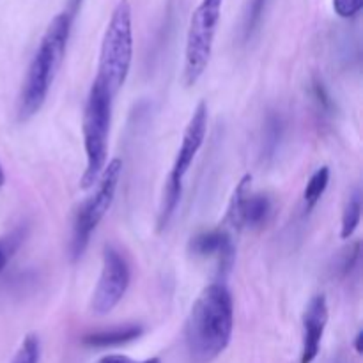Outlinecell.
<instances>
[{
    "label": "cell",
    "mask_w": 363,
    "mask_h": 363,
    "mask_svg": "<svg viewBox=\"0 0 363 363\" xmlns=\"http://www.w3.org/2000/svg\"><path fill=\"white\" fill-rule=\"evenodd\" d=\"M25 240V229L23 227H16L11 233L0 236V273L6 269V266L9 264V261L13 259V255L16 254V250L20 248V245Z\"/></svg>",
    "instance_id": "15"
},
{
    "label": "cell",
    "mask_w": 363,
    "mask_h": 363,
    "mask_svg": "<svg viewBox=\"0 0 363 363\" xmlns=\"http://www.w3.org/2000/svg\"><path fill=\"white\" fill-rule=\"evenodd\" d=\"M142 333H144V328L140 325H124L117 326V328L103 330V332L89 333L82 339V342L89 347H113L133 342Z\"/></svg>",
    "instance_id": "12"
},
{
    "label": "cell",
    "mask_w": 363,
    "mask_h": 363,
    "mask_svg": "<svg viewBox=\"0 0 363 363\" xmlns=\"http://www.w3.org/2000/svg\"><path fill=\"white\" fill-rule=\"evenodd\" d=\"M266 6H268V0H252L247 9V14H245V38H250L255 32V28L259 27Z\"/></svg>",
    "instance_id": "17"
},
{
    "label": "cell",
    "mask_w": 363,
    "mask_h": 363,
    "mask_svg": "<svg viewBox=\"0 0 363 363\" xmlns=\"http://www.w3.org/2000/svg\"><path fill=\"white\" fill-rule=\"evenodd\" d=\"M328 184H330V169L328 167H319V169L311 176V179H308L307 186H305V191H303V204L308 211L314 209L315 204L321 201V197L325 195Z\"/></svg>",
    "instance_id": "14"
},
{
    "label": "cell",
    "mask_w": 363,
    "mask_h": 363,
    "mask_svg": "<svg viewBox=\"0 0 363 363\" xmlns=\"http://www.w3.org/2000/svg\"><path fill=\"white\" fill-rule=\"evenodd\" d=\"M360 261V243H354L353 247L347 248L342 254V259H340L339 266H337V272H339L340 277H347L351 272H353L354 266Z\"/></svg>",
    "instance_id": "18"
},
{
    "label": "cell",
    "mask_w": 363,
    "mask_h": 363,
    "mask_svg": "<svg viewBox=\"0 0 363 363\" xmlns=\"http://www.w3.org/2000/svg\"><path fill=\"white\" fill-rule=\"evenodd\" d=\"M74 18L66 9L46 27L38 50L28 64L27 74L18 96V119L28 121L43 108L59 67L66 55Z\"/></svg>",
    "instance_id": "2"
},
{
    "label": "cell",
    "mask_w": 363,
    "mask_h": 363,
    "mask_svg": "<svg viewBox=\"0 0 363 363\" xmlns=\"http://www.w3.org/2000/svg\"><path fill=\"white\" fill-rule=\"evenodd\" d=\"M188 252L199 259H215L218 264L220 280L225 279L234 264V243L225 227H216L211 230H202L195 234L188 243ZM225 282V280H223Z\"/></svg>",
    "instance_id": "10"
},
{
    "label": "cell",
    "mask_w": 363,
    "mask_h": 363,
    "mask_svg": "<svg viewBox=\"0 0 363 363\" xmlns=\"http://www.w3.org/2000/svg\"><path fill=\"white\" fill-rule=\"evenodd\" d=\"M326 325H328V301L325 294H315L311 298L303 312L300 363H314L318 358Z\"/></svg>",
    "instance_id": "11"
},
{
    "label": "cell",
    "mask_w": 363,
    "mask_h": 363,
    "mask_svg": "<svg viewBox=\"0 0 363 363\" xmlns=\"http://www.w3.org/2000/svg\"><path fill=\"white\" fill-rule=\"evenodd\" d=\"M362 218V191L354 190L347 199L346 206L342 211V222H340V238L342 240H350L354 234V230L360 225Z\"/></svg>",
    "instance_id": "13"
},
{
    "label": "cell",
    "mask_w": 363,
    "mask_h": 363,
    "mask_svg": "<svg viewBox=\"0 0 363 363\" xmlns=\"http://www.w3.org/2000/svg\"><path fill=\"white\" fill-rule=\"evenodd\" d=\"M4 181H6V174H4L2 165H0V186H2V184H4Z\"/></svg>",
    "instance_id": "23"
},
{
    "label": "cell",
    "mask_w": 363,
    "mask_h": 363,
    "mask_svg": "<svg viewBox=\"0 0 363 363\" xmlns=\"http://www.w3.org/2000/svg\"><path fill=\"white\" fill-rule=\"evenodd\" d=\"M113 96L99 84L92 82L84 110V149L87 165L82 176V188L87 190L98 183L108 156L110 123H112Z\"/></svg>",
    "instance_id": "4"
},
{
    "label": "cell",
    "mask_w": 363,
    "mask_h": 363,
    "mask_svg": "<svg viewBox=\"0 0 363 363\" xmlns=\"http://www.w3.org/2000/svg\"><path fill=\"white\" fill-rule=\"evenodd\" d=\"M233 330V294L223 280H216L199 294L184 323V342L191 362H215L230 344Z\"/></svg>",
    "instance_id": "1"
},
{
    "label": "cell",
    "mask_w": 363,
    "mask_h": 363,
    "mask_svg": "<svg viewBox=\"0 0 363 363\" xmlns=\"http://www.w3.org/2000/svg\"><path fill=\"white\" fill-rule=\"evenodd\" d=\"M123 174V162L119 158H113L112 162L106 163L96 183L94 194L89 195L78 208L73 222V233H71V259L78 261L87 250L89 241H91L92 233L98 229L101 220L112 208L116 201L117 188H119V179Z\"/></svg>",
    "instance_id": "6"
},
{
    "label": "cell",
    "mask_w": 363,
    "mask_h": 363,
    "mask_svg": "<svg viewBox=\"0 0 363 363\" xmlns=\"http://www.w3.org/2000/svg\"><path fill=\"white\" fill-rule=\"evenodd\" d=\"M363 7V0H333V11L337 16L351 20L357 16Z\"/></svg>",
    "instance_id": "19"
},
{
    "label": "cell",
    "mask_w": 363,
    "mask_h": 363,
    "mask_svg": "<svg viewBox=\"0 0 363 363\" xmlns=\"http://www.w3.org/2000/svg\"><path fill=\"white\" fill-rule=\"evenodd\" d=\"M206 133H208V105L202 101L199 103L197 108L191 113L190 121H188V126L183 133V140H181L179 149H177L176 160H174L172 169H170L169 177L165 181V186H163L162 204H160L158 213L160 230L167 229L169 223L172 222L174 215H176L177 206L181 202V195H183L184 177H186L195 156H197L202 144H204Z\"/></svg>",
    "instance_id": "5"
},
{
    "label": "cell",
    "mask_w": 363,
    "mask_h": 363,
    "mask_svg": "<svg viewBox=\"0 0 363 363\" xmlns=\"http://www.w3.org/2000/svg\"><path fill=\"white\" fill-rule=\"evenodd\" d=\"M39 358H41V340L35 333H28L21 340L11 363H39Z\"/></svg>",
    "instance_id": "16"
},
{
    "label": "cell",
    "mask_w": 363,
    "mask_h": 363,
    "mask_svg": "<svg viewBox=\"0 0 363 363\" xmlns=\"http://www.w3.org/2000/svg\"><path fill=\"white\" fill-rule=\"evenodd\" d=\"M131 282V269L123 252L113 245L103 250V266L98 286L92 293L91 311L98 315H106L121 303Z\"/></svg>",
    "instance_id": "8"
},
{
    "label": "cell",
    "mask_w": 363,
    "mask_h": 363,
    "mask_svg": "<svg viewBox=\"0 0 363 363\" xmlns=\"http://www.w3.org/2000/svg\"><path fill=\"white\" fill-rule=\"evenodd\" d=\"M82 2H84V0H69V4H67V7H66V11L67 13L71 14V16H77V13H78V9H80V6H82Z\"/></svg>",
    "instance_id": "21"
},
{
    "label": "cell",
    "mask_w": 363,
    "mask_h": 363,
    "mask_svg": "<svg viewBox=\"0 0 363 363\" xmlns=\"http://www.w3.org/2000/svg\"><path fill=\"white\" fill-rule=\"evenodd\" d=\"M362 340H363V332L360 330L357 335V339H354V350H357V353L360 354L362 353Z\"/></svg>",
    "instance_id": "22"
},
{
    "label": "cell",
    "mask_w": 363,
    "mask_h": 363,
    "mask_svg": "<svg viewBox=\"0 0 363 363\" xmlns=\"http://www.w3.org/2000/svg\"><path fill=\"white\" fill-rule=\"evenodd\" d=\"M222 6L223 0H201L197 9L191 14L186 48H184V84L186 85L197 84L208 69Z\"/></svg>",
    "instance_id": "7"
},
{
    "label": "cell",
    "mask_w": 363,
    "mask_h": 363,
    "mask_svg": "<svg viewBox=\"0 0 363 363\" xmlns=\"http://www.w3.org/2000/svg\"><path fill=\"white\" fill-rule=\"evenodd\" d=\"M273 211L272 199L266 194L252 191V176L247 174L238 183L225 215V225L233 229H259L269 220Z\"/></svg>",
    "instance_id": "9"
},
{
    "label": "cell",
    "mask_w": 363,
    "mask_h": 363,
    "mask_svg": "<svg viewBox=\"0 0 363 363\" xmlns=\"http://www.w3.org/2000/svg\"><path fill=\"white\" fill-rule=\"evenodd\" d=\"M98 363H162V362H160L158 358H149V360H144V362H135L131 360L130 357H124V354H106V357H103Z\"/></svg>",
    "instance_id": "20"
},
{
    "label": "cell",
    "mask_w": 363,
    "mask_h": 363,
    "mask_svg": "<svg viewBox=\"0 0 363 363\" xmlns=\"http://www.w3.org/2000/svg\"><path fill=\"white\" fill-rule=\"evenodd\" d=\"M133 60V13L130 0H119L101 39L98 80L112 96L119 92L130 74Z\"/></svg>",
    "instance_id": "3"
}]
</instances>
